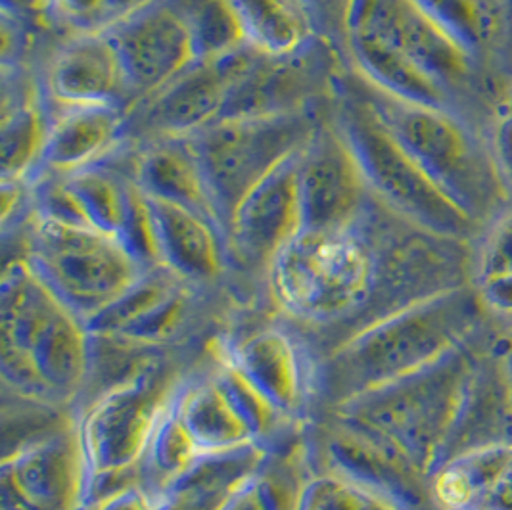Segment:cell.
<instances>
[{
	"instance_id": "6da1fadb",
	"label": "cell",
	"mask_w": 512,
	"mask_h": 510,
	"mask_svg": "<svg viewBox=\"0 0 512 510\" xmlns=\"http://www.w3.org/2000/svg\"><path fill=\"white\" fill-rule=\"evenodd\" d=\"M399 231L396 213L380 231L369 211L346 229H302L271 261L267 300L321 359L415 302Z\"/></svg>"
},
{
	"instance_id": "7a4b0ae2",
	"label": "cell",
	"mask_w": 512,
	"mask_h": 510,
	"mask_svg": "<svg viewBox=\"0 0 512 510\" xmlns=\"http://www.w3.org/2000/svg\"><path fill=\"white\" fill-rule=\"evenodd\" d=\"M94 336L22 257L0 282L2 395L75 411L89 392Z\"/></svg>"
},
{
	"instance_id": "3957f363",
	"label": "cell",
	"mask_w": 512,
	"mask_h": 510,
	"mask_svg": "<svg viewBox=\"0 0 512 510\" xmlns=\"http://www.w3.org/2000/svg\"><path fill=\"white\" fill-rule=\"evenodd\" d=\"M491 323L468 282L357 332L321 359L315 418L434 365Z\"/></svg>"
},
{
	"instance_id": "277c9868",
	"label": "cell",
	"mask_w": 512,
	"mask_h": 510,
	"mask_svg": "<svg viewBox=\"0 0 512 510\" xmlns=\"http://www.w3.org/2000/svg\"><path fill=\"white\" fill-rule=\"evenodd\" d=\"M497 325L486 326L434 365L357 395L317 418H332L344 424L390 449L430 478L442 459L466 380Z\"/></svg>"
},
{
	"instance_id": "5b68a950",
	"label": "cell",
	"mask_w": 512,
	"mask_h": 510,
	"mask_svg": "<svg viewBox=\"0 0 512 510\" xmlns=\"http://www.w3.org/2000/svg\"><path fill=\"white\" fill-rule=\"evenodd\" d=\"M355 87L392 137L480 227L511 202L488 129L453 110L382 93L359 75Z\"/></svg>"
},
{
	"instance_id": "8992f818",
	"label": "cell",
	"mask_w": 512,
	"mask_h": 510,
	"mask_svg": "<svg viewBox=\"0 0 512 510\" xmlns=\"http://www.w3.org/2000/svg\"><path fill=\"white\" fill-rule=\"evenodd\" d=\"M206 348L162 355L94 392L75 409L85 468L83 510L102 495L139 480V464L158 418L183 374Z\"/></svg>"
},
{
	"instance_id": "52a82bcc",
	"label": "cell",
	"mask_w": 512,
	"mask_h": 510,
	"mask_svg": "<svg viewBox=\"0 0 512 510\" xmlns=\"http://www.w3.org/2000/svg\"><path fill=\"white\" fill-rule=\"evenodd\" d=\"M338 91L334 123L361 165L374 200L422 231L470 244L482 227L392 137L355 85L353 91L350 83Z\"/></svg>"
},
{
	"instance_id": "ba28073f",
	"label": "cell",
	"mask_w": 512,
	"mask_h": 510,
	"mask_svg": "<svg viewBox=\"0 0 512 510\" xmlns=\"http://www.w3.org/2000/svg\"><path fill=\"white\" fill-rule=\"evenodd\" d=\"M87 325L144 275L146 267L114 234L31 215L18 255Z\"/></svg>"
},
{
	"instance_id": "9c48e42d",
	"label": "cell",
	"mask_w": 512,
	"mask_h": 510,
	"mask_svg": "<svg viewBox=\"0 0 512 510\" xmlns=\"http://www.w3.org/2000/svg\"><path fill=\"white\" fill-rule=\"evenodd\" d=\"M321 123L319 110L309 106L282 114L219 117L187 137L225 234L246 194L296 156Z\"/></svg>"
},
{
	"instance_id": "30bf717a",
	"label": "cell",
	"mask_w": 512,
	"mask_h": 510,
	"mask_svg": "<svg viewBox=\"0 0 512 510\" xmlns=\"http://www.w3.org/2000/svg\"><path fill=\"white\" fill-rule=\"evenodd\" d=\"M217 290L188 284L162 265H154L114 305L89 325L93 336L144 353L204 349L223 321L225 307L213 302Z\"/></svg>"
},
{
	"instance_id": "8fae6325",
	"label": "cell",
	"mask_w": 512,
	"mask_h": 510,
	"mask_svg": "<svg viewBox=\"0 0 512 510\" xmlns=\"http://www.w3.org/2000/svg\"><path fill=\"white\" fill-rule=\"evenodd\" d=\"M350 29H363L396 48L434 77L455 98L461 112L488 129L505 98L501 77L470 58L415 0H355Z\"/></svg>"
},
{
	"instance_id": "7c38bea8",
	"label": "cell",
	"mask_w": 512,
	"mask_h": 510,
	"mask_svg": "<svg viewBox=\"0 0 512 510\" xmlns=\"http://www.w3.org/2000/svg\"><path fill=\"white\" fill-rule=\"evenodd\" d=\"M213 346L292 426L305 432L315 420L321 357L275 307L259 321H231Z\"/></svg>"
},
{
	"instance_id": "4fadbf2b",
	"label": "cell",
	"mask_w": 512,
	"mask_h": 510,
	"mask_svg": "<svg viewBox=\"0 0 512 510\" xmlns=\"http://www.w3.org/2000/svg\"><path fill=\"white\" fill-rule=\"evenodd\" d=\"M309 470H330L371 487L407 510H434L428 476L390 449L332 418L313 420L302 436Z\"/></svg>"
},
{
	"instance_id": "5bb4252c",
	"label": "cell",
	"mask_w": 512,
	"mask_h": 510,
	"mask_svg": "<svg viewBox=\"0 0 512 510\" xmlns=\"http://www.w3.org/2000/svg\"><path fill=\"white\" fill-rule=\"evenodd\" d=\"M85 468L70 424L4 453L0 510H83Z\"/></svg>"
},
{
	"instance_id": "9a60e30c",
	"label": "cell",
	"mask_w": 512,
	"mask_h": 510,
	"mask_svg": "<svg viewBox=\"0 0 512 510\" xmlns=\"http://www.w3.org/2000/svg\"><path fill=\"white\" fill-rule=\"evenodd\" d=\"M298 188L302 229H346L371 211L373 192L334 119L323 121L303 146Z\"/></svg>"
},
{
	"instance_id": "2e32d148",
	"label": "cell",
	"mask_w": 512,
	"mask_h": 510,
	"mask_svg": "<svg viewBox=\"0 0 512 510\" xmlns=\"http://www.w3.org/2000/svg\"><path fill=\"white\" fill-rule=\"evenodd\" d=\"M104 31L119 54L135 104L162 91L198 62L190 29L173 0L140 6Z\"/></svg>"
},
{
	"instance_id": "e0dca14e",
	"label": "cell",
	"mask_w": 512,
	"mask_h": 510,
	"mask_svg": "<svg viewBox=\"0 0 512 510\" xmlns=\"http://www.w3.org/2000/svg\"><path fill=\"white\" fill-rule=\"evenodd\" d=\"M259 50L250 45L233 52L196 62L162 91L133 106L139 110V127L152 140L190 137L223 117L229 94L236 83L252 70Z\"/></svg>"
},
{
	"instance_id": "ac0fdd59",
	"label": "cell",
	"mask_w": 512,
	"mask_h": 510,
	"mask_svg": "<svg viewBox=\"0 0 512 510\" xmlns=\"http://www.w3.org/2000/svg\"><path fill=\"white\" fill-rule=\"evenodd\" d=\"M300 152L246 194L227 227L231 265L244 273L261 275L263 284L275 255L302 231Z\"/></svg>"
},
{
	"instance_id": "d6986e66",
	"label": "cell",
	"mask_w": 512,
	"mask_h": 510,
	"mask_svg": "<svg viewBox=\"0 0 512 510\" xmlns=\"http://www.w3.org/2000/svg\"><path fill=\"white\" fill-rule=\"evenodd\" d=\"M501 332L503 325L493 328L466 380L438 466L470 451L512 443V382Z\"/></svg>"
},
{
	"instance_id": "ffe728a7",
	"label": "cell",
	"mask_w": 512,
	"mask_h": 510,
	"mask_svg": "<svg viewBox=\"0 0 512 510\" xmlns=\"http://www.w3.org/2000/svg\"><path fill=\"white\" fill-rule=\"evenodd\" d=\"M156 263L188 284L217 290L231 271V252L223 227L208 215L146 196Z\"/></svg>"
},
{
	"instance_id": "44dd1931",
	"label": "cell",
	"mask_w": 512,
	"mask_h": 510,
	"mask_svg": "<svg viewBox=\"0 0 512 510\" xmlns=\"http://www.w3.org/2000/svg\"><path fill=\"white\" fill-rule=\"evenodd\" d=\"M315 37L307 47L286 56L259 54L252 70L234 87L223 117L265 116L313 106L315 96L334 87L328 50Z\"/></svg>"
},
{
	"instance_id": "7402d4cb",
	"label": "cell",
	"mask_w": 512,
	"mask_h": 510,
	"mask_svg": "<svg viewBox=\"0 0 512 510\" xmlns=\"http://www.w3.org/2000/svg\"><path fill=\"white\" fill-rule=\"evenodd\" d=\"M48 98L56 106H135L123 64L104 29L81 31L52 58Z\"/></svg>"
},
{
	"instance_id": "603a6c76",
	"label": "cell",
	"mask_w": 512,
	"mask_h": 510,
	"mask_svg": "<svg viewBox=\"0 0 512 510\" xmlns=\"http://www.w3.org/2000/svg\"><path fill=\"white\" fill-rule=\"evenodd\" d=\"M171 407L202 457L259 445L254 430L213 371L208 348L179 380L171 394Z\"/></svg>"
},
{
	"instance_id": "cb8c5ba5",
	"label": "cell",
	"mask_w": 512,
	"mask_h": 510,
	"mask_svg": "<svg viewBox=\"0 0 512 510\" xmlns=\"http://www.w3.org/2000/svg\"><path fill=\"white\" fill-rule=\"evenodd\" d=\"M127 117L117 106H56L37 177L71 175L104 162L125 137Z\"/></svg>"
},
{
	"instance_id": "d4e9b609",
	"label": "cell",
	"mask_w": 512,
	"mask_h": 510,
	"mask_svg": "<svg viewBox=\"0 0 512 510\" xmlns=\"http://www.w3.org/2000/svg\"><path fill=\"white\" fill-rule=\"evenodd\" d=\"M428 486L434 510H512V443L443 461Z\"/></svg>"
},
{
	"instance_id": "484cf974",
	"label": "cell",
	"mask_w": 512,
	"mask_h": 510,
	"mask_svg": "<svg viewBox=\"0 0 512 510\" xmlns=\"http://www.w3.org/2000/svg\"><path fill=\"white\" fill-rule=\"evenodd\" d=\"M434 24L495 77L511 70V0H415Z\"/></svg>"
},
{
	"instance_id": "4316f807",
	"label": "cell",
	"mask_w": 512,
	"mask_h": 510,
	"mask_svg": "<svg viewBox=\"0 0 512 510\" xmlns=\"http://www.w3.org/2000/svg\"><path fill=\"white\" fill-rule=\"evenodd\" d=\"M133 181L146 196L196 209L219 223L204 169L187 137L152 140L135 162Z\"/></svg>"
},
{
	"instance_id": "83f0119b",
	"label": "cell",
	"mask_w": 512,
	"mask_h": 510,
	"mask_svg": "<svg viewBox=\"0 0 512 510\" xmlns=\"http://www.w3.org/2000/svg\"><path fill=\"white\" fill-rule=\"evenodd\" d=\"M271 455L261 445L206 455L163 493L158 510H219Z\"/></svg>"
},
{
	"instance_id": "f1b7e54d",
	"label": "cell",
	"mask_w": 512,
	"mask_h": 510,
	"mask_svg": "<svg viewBox=\"0 0 512 510\" xmlns=\"http://www.w3.org/2000/svg\"><path fill=\"white\" fill-rule=\"evenodd\" d=\"M468 282L499 325H512V200L470 242Z\"/></svg>"
},
{
	"instance_id": "f546056e",
	"label": "cell",
	"mask_w": 512,
	"mask_h": 510,
	"mask_svg": "<svg viewBox=\"0 0 512 510\" xmlns=\"http://www.w3.org/2000/svg\"><path fill=\"white\" fill-rule=\"evenodd\" d=\"M87 225L125 238L142 208V192L131 179L102 167V163L62 175Z\"/></svg>"
},
{
	"instance_id": "4dcf8cb0",
	"label": "cell",
	"mask_w": 512,
	"mask_h": 510,
	"mask_svg": "<svg viewBox=\"0 0 512 510\" xmlns=\"http://www.w3.org/2000/svg\"><path fill=\"white\" fill-rule=\"evenodd\" d=\"M246 45L269 56H286L307 47L317 31L282 0H229Z\"/></svg>"
},
{
	"instance_id": "1f68e13d",
	"label": "cell",
	"mask_w": 512,
	"mask_h": 510,
	"mask_svg": "<svg viewBox=\"0 0 512 510\" xmlns=\"http://www.w3.org/2000/svg\"><path fill=\"white\" fill-rule=\"evenodd\" d=\"M50 114L33 96L4 106L2 114V183H31L47 144Z\"/></svg>"
},
{
	"instance_id": "d6a6232c",
	"label": "cell",
	"mask_w": 512,
	"mask_h": 510,
	"mask_svg": "<svg viewBox=\"0 0 512 510\" xmlns=\"http://www.w3.org/2000/svg\"><path fill=\"white\" fill-rule=\"evenodd\" d=\"M175 392V390H173ZM202 459V453L188 436L183 422L171 407V397L156 422L152 438L139 464V480L154 495L162 497L188 470Z\"/></svg>"
},
{
	"instance_id": "836d02e7",
	"label": "cell",
	"mask_w": 512,
	"mask_h": 510,
	"mask_svg": "<svg viewBox=\"0 0 512 510\" xmlns=\"http://www.w3.org/2000/svg\"><path fill=\"white\" fill-rule=\"evenodd\" d=\"M294 510H407L394 499L330 470L303 476Z\"/></svg>"
},
{
	"instance_id": "e575fe53",
	"label": "cell",
	"mask_w": 512,
	"mask_h": 510,
	"mask_svg": "<svg viewBox=\"0 0 512 510\" xmlns=\"http://www.w3.org/2000/svg\"><path fill=\"white\" fill-rule=\"evenodd\" d=\"M187 22L198 62L221 58L246 45L229 0H173Z\"/></svg>"
},
{
	"instance_id": "d590c367",
	"label": "cell",
	"mask_w": 512,
	"mask_h": 510,
	"mask_svg": "<svg viewBox=\"0 0 512 510\" xmlns=\"http://www.w3.org/2000/svg\"><path fill=\"white\" fill-rule=\"evenodd\" d=\"M112 0H47V12L62 24L81 31H94L108 25Z\"/></svg>"
},
{
	"instance_id": "8d00e7d4",
	"label": "cell",
	"mask_w": 512,
	"mask_h": 510,
	"mask_svg": "<svg viewBox=\"0 0 512 510\" xmlns=\"http://www.w3.org/2000/svg\"><path fill=\"white\" fill-rule=\"evenodd\" d=\"M160 497L154 495L140 480L117 487L102 495L85 510H158Z\"/></svg>"
},
{
	"instance_id": "74e56055",
	"label": "cell",
	"mask_w": 512,
	"mask_h": 510,
	"mask_svg": "<svg viewBox=\"0 0 512 510\" xmlns=\"http://www.w3.org/2000/svg\"><path fill=\"white\" fill-rule=\"evenodd\" d=\"M315 31L340 35L346 43L351 8L355 0H305Z\"/></svg>"
},
{
	"instance_id": "f35d334b",
	"label": "cell",
	"mask_w": 512,
	"mask_h": 510,
	"mask_svg": "<svg viewBox=\"0 0 512 510\" xmlns=\"http://www.w3.org/2000/svg\"><path fill=\"white\" fill-rule=\"evenodd\" d=\"M4 16H29L47 12V0H2Z\"/></svg>"
},
{
	"instance_id": "ab89813d",
	"label": "cell",
	"mask_w": 512,
	"mask_h": 510,
	"mask_svg": "<svg viewBox=\"0 0 512 510\" xmlns=\"http://www.w3.org/2000/svg\"><path fill=\"white\" fill-rule=\"evenodd\" d=\"M501 349H503L505 363H507V369H509V374H511L512 382V325H503V332H501Z\"/></svg>"
},
{
	"instance_id": "60d3db41",
	"label": "cell",
	"mask_w": 512,
	"mask_h": 510,
	"mask_svg": "<svg viewBox=\"0 0 512 510\" xmlns=\"http://www.w3.org/2000/svg\"><path fill=\"white\" fill-rule=\"evenodd\" d=\"M284 4H288L290 8H294L296 12H300V14H303L305 18H309L311 20V16H309V10H307V2L305 0H282ZM313 24V22H311Z\"/></svg>"
}]
</instances>
